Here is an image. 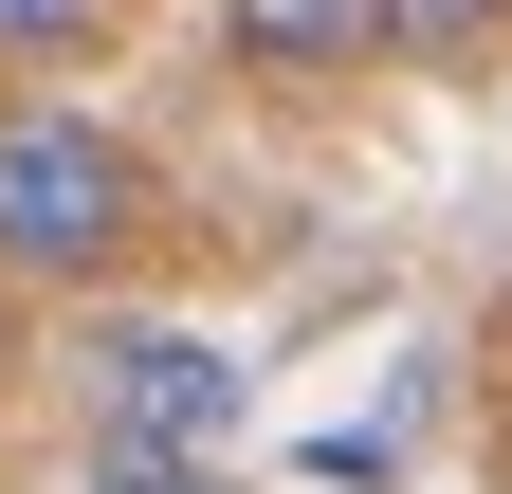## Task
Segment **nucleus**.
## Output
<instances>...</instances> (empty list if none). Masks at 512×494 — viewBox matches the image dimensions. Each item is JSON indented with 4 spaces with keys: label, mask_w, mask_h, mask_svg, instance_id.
<instances>
[{
    "label": "nucleus",
    "mask_w": 512,
    "mask_h": 494,
    "mask_svg": "<svg viewBox=\"0 0 512 494\" xmlns=\"http://www.w3.org/2000/svg\"><path fill=\"white\" fill-rule=\"evenodd\" d=\"M0 366H19V293H0Z\"/></svg>",
    "instance_id": "0eeeda50"
},
{
    "label": "nucleus",
    "mask_w": 512,
    "mask_h": 494,
    "mask_svg": "<svg viewBox=\"0 0 512 494\" xmlns=\"http://www.w3.org/2000/svg\"><path fill=\"white\" fill-rule=\"evenodd\" d=\"M128 37V0H0V74H74Z\"/></svg>",
    "instance_id": "20e7f679"
},
{
    "label": "nucleus",
    "mask_w": 512,
    "mask_h": 494,
    "mask_svg": "<svg viewBox=\"0 0 512 494\" xmlns=\"http://www.w3.org/2000/svg\"><path fill=\"white\" fill-rule=\"evenodd\" d=\"M512 0H384V55H421V74H494Z\"/></svg>",
    "instance_id": "39448f33"
},
{
    "label": "nucleus",
    "mask_w": 512,
    "mask_h": 494,
    "mask_svg": "<svg viewBox=\"0 0 512 494\" xmlns=\"http://www.w3.org/2000/svg\"><path fill=\"white\" fill-rule=\"evenodd\" d=\"M92 494H256L238 458H92Z\"/></svg>",
    "instance_id": "423d86ee"
},
{
    "label": "nucleus",
    "mask_w": 512,
    "mask_h": 494,
    "mask_svg": "<svg viewBox=\"0 0 512 494\" xmlns=\"http://www.w3.org/2000/svg\"><path fill=\"white\" fill-rule=\"evenodd\" d=\"M165 257V165L92 110H0V293H110Z\"/></svg>",
    "instance_id": "f257e3e1"
},
{
    "label": "nucleus",
    "mask_w": 512,
    "mask_h": 494,
    "mask_svg": "<svg viewBox=\"0 0 512 494\" xmlns=\"http://www.w3.org/2000/svg\"><path fill=\"white\" fill-rule=\"evenodd\" d=\"M238 403H256V366L220 330H165V312H128L74 348V421H92V458H238Z\"/></svg>",
    "instance_id": "f03ea898"
},
{
    "label": "nucleus",
    "mask_w": 512,
    "mask_h": 494,
    "mask_svg": "<svg viewBox=\"0 0 512 494\" xmlns=\"http://www.w3.org/2000/svg\"><path fill=\"white\" fill-rule=\"evenodd\" d=\"M220 55L256 92H348L384 55V0H220Z\"/></svg>",
    "instance_id": "7ed1b4c3"
}]
</instances>
